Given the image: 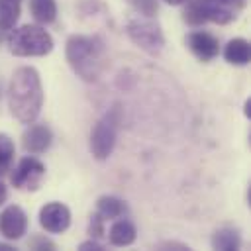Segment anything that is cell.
<instances>
[{"instance_id": "21", "label": "cell", "mask_w": 251, "mask_h": 251, "mask_svg": "<svg viewBox=\"0 0 251 251\" xmlns=\"http://www.w3.org/2000/svg\"><path fill=\"white\" fill-rule=\"evenodd\" d=\"M27 247H29V249H35V251H41V249L53 251V249H55V243H53L49 237H45V235H33V237L29 239Z\"/></svg>"}, {"instance_id": "1", "label": "cell", "mask_w": 251, "mask_h": 251, "mask_svg": "<svg viewBox=\"0 0 251 251\" xmlns=\"http://www.w3.org/2000/svg\"><path fill=\"white\" fill-rule=\"evenodd\" d=\"M8 106L12 116L22 124H33L43 108V86L39 73L33 67L14 71L8 84Z\"/></svg>"}, {"instance_id": "4", "label": "cell", "mask_w": 251, "mask_h": 251, "mask_svg": "<svg viewBox=\"0 0 251 251\" xmlns=\"http://www.w3.org/2000/svg\"><path fill=\"white\" fill-rule=\"evenodd\" d=\"M122 122V110L120 104H114L92 127L90 131V153L96 161H106L114 147L118 137V127Z\"/></svg>"}, {"instance_id": "16", "label": "cell", "mask_w": 251, "mask_h": 251, "mask_svg": "<svg viewBox=\"0 0 251 251\" xmlns=\"http://www.w3.org/2000/svg\"><path fill=\"white\" fill-rule=\"evenodd\" d=\"M22 12V0H0V29L8 33L16 27Z\"/></svg>"}, {"instance_id": "23", "label": "cell", "mask_w": 251, "mask_h": 251, "mask_svg": "<svg viewBox=\"0 0 251 251\" xmlns=\"http://www.w3.org/2000/svg\"><path fill=\"white\" fill-rule=\"evenodd\" d=\"M78 249H80V251H90V249H92V251H102L104 245H102L98 239L92 237V239H88V241H82V243L78 245Z\"/></svg>"}, {"instance_id": "13", "label": "cell", "mask_w": 251, "mask_h": 251, "mask_svg": "<svg viewBox=\"0 0 251 251\" xmlns=\"http://www.w3.org/2000/svg\"><path fill=\"white\" fill-rule=\"evenodd\" d=\"M224 59L231 65L243 67L251 61V45L247 39L243 37H233L227 41V45L224 47Z\"/></svg>"}, {"instance_id": "20", "label": "cell", "mask_w": 251, "mask_h": 251, "mask_svg": "<svg viewBox=\"0 0 251 251\" xmlns=\"http://www.w3.org/2000/svg\"><path fill=\"white\" fill-rule=\"evenodd\" d=\"M133 12H137L143 18H155L159 12V2L157 0H126Z\"/></svg>"}, {"instance_id": "24", "label": "cell", "mask_w": 251, "mask_h": 251, "mask_svg": "<svg viewBox=\"0 0 251 251\" xmlns=\"http://www.w3.org/2000/svg\"><path fill=\"white\" fill-rule=\"evenodd\" d=\"M159 249H163V247H176V249H188V245H184V243H176V241H165V243H159L157 245Z\"/></svg>"}, {"instance_id": "27", "label": "cell", "mask_w": 251, "mask_h": 251, "mask_svg": "<svg viewBox=\"0 0 251 251\" xmlns=\"http://www.w3.org/2000/svg\"><path fill=\"white\" fill-rule=\"evenodd\" d=\"M163 2H167V4H171V6H180V4H184L186 0H163Z\"/></svg>"}, {"instance_id": "3", "label": "cell", "mask_w": 251, "mask_h": 251, "mask_svg": "<svg viewBox=\"0 0 251 251\" xmlns=\"http://www.w3.org/2000/svg\"><path fill=\"white\" fill-rule=\"evenodd\" d=\"M10 53L16 57H43L53 51V37L41 25H20L12 27L6 37Z\"/></svg>"}, {"instance_id": "12", "label": "cell", "mask_w": 251, "mask_h": 251, "mask_svg": "<svg viewBox=\"0 0 251 251\" xmlns=\"http://www.w3.org/2000/svg\"><path fill=\"white\" fill-rule=\"evenodd\" d=\"M135 237H137V229H135L133 222L124 218V216L116 218V222L110 226L108 239L116 247H127V245H131L135 241Z\"/></svg>"}, {"instance_id": "10", "label": "cell", "mask_w": 251, "mask_h": 251, "mask_svg": "<svg viewBox=\"0 0 251 251\" xmlns=\"http://www.w3.org/2000/svg\"><path fill=\"white\" fill-rule=\"evenodd\" d=\"M186 47L202 63H210L220 53L218 39L208 31H192V33H188L186 35Z\"/></svg>"}, {"instance_id": "8", "label": "cell", "mask_w": 251, "mask_h": 251, "mask_svg": "<svg viewBox=\"0 0 251 251\" xmlns=\"http://www.w3.org/2000/svg\"><path fill=\"white\" fill-rule=\"evenodd\" d=\"M39 226L49 233H63L71 226V210L61 202H47L39 210Z\"/></svg>"}, {"instance_id": "5", "label": "cell", "mask_w": 251, "mask_h": 251, "mask_svg": "<svg viewBox=\"0 0 251 251\" xmlns=\"http://www.w3.org/2000/svg\"><path fill=\"white\" fill-rule=\"evenodd\" d=\"M127 37L145 53L149 55H159L165 45V35L161 31V25L153 18H133L126 25Z\"/></svg>"}, {"instance_id": "14", "label": "cell", "mask_w": 251, "mask_h": 251, "mask_svg": "<svg viewBox=\"0 0 251 251\" xmlns=\"http://www.w3.org/2000/svg\"><path fill=\"white\" fill-rule=\"evenodd\" d=\"M127 212V206L124 200H120L118 196H100L96 202V214H100L104 220H116L122 218Z\"/></svg>"}, {"instance_id": "25", "label": "cell", "mask_w": 251, "mask_h": 251, "mask_svg": "<svg viewBox=\"0 0 251 251\" xmlns=\"http://www.w3.org/2000/svg\"><path fill=\"white\" fill-rule=\"evenodd\" d=\"M6 196H8V190H6V186H4V182L0 180V206L6 202Z\"/></svg>"}, {"instance_id": "11", "label": "cell", "mask_w": 251, "mask_h": 251, "mask_svg": "<svg viewBox=\"0 0 251 251\" xmlns=\"http://www.w3.org/2000/svg\"><path fill=\"white\" fill-rule=\"evenodd\" d=\"M53 143V131L45 124H29V127L22 135L24 151L29 155H41L45 153Z\"/></svg>"}, {"instance_id": "22", "label": "cell", "mask_w": 251, "mask_h": 251, "mask_svg": "<svg viewBox=\"0 0 251 251\" xmlns=\"http://www.w3.org/2000/svg\"><path fill=\"white\" fill-rule=\"evenodd\" d=\"M104 222H106V220H104L100 214H94V216H92L90 226H88V233H90V237L98 239V237L104 235Z\"/></svg>"}, {"instance_id": "15", "label": "cell", "mask_w": 251, "mask_h": 251, "mask_svg": "<svg viewBox=\"0 0 251 251\" xmlns=\"http://www.w3.org/2000/svg\"><path fill=\"white\" fill-rule=\"evenodd\" d=\"M29 12L37 24L49 25L57 20V2L55 0H29Z\"/></svg>"}, {"instance_id": "7", "label": "cell", "mask_w": 251, "mask_h": 251, "mask_svg": "<svg viewBox=\"0 0 251 251\" xmlns=\"http://www.w3.org/2000/svg\"><path fill=\"white\" fill-rule=\"evenodd\" d=\"M198 2L206 14V20L220 25L237 20V16L247 4V0H198Z\"/></svg>"}, {"instance_id": "2", "label": "cell", "mask_w": 251, "mask_h": 251, "mask_svg": "<svg viewBox=\"0 0 251 251\" xmlns=\"http://www.w3.org/2000/svg\"><path fill=\"white\" fill-rule=\"evenodd\" d=\"M65 55L76 76L86 82H94L104 65V41L98 35L75 33L67 39Z\"/></svg>"}, {"instance_id": "17", "label": "cell", "mask_w": 251, "mask_h": 251, "mask_svg": "<svg viewBox=\"0 0 251 251\" xmlns=\"http://www.w3.org/2000/svg\"><path fill=\"white\" fill-rule=\"evenodd\" d=\"M241 245V237L233 227H222L212 235V247L220 251H235Z\"/></svg>"}, {"instance_id": "9", "label": "cell", "mask_w": 251, "mask_h": 251, "mask_svg": "<svg viewBox=\"0 0 251 251\" xmlns=\"http://www.w3.org/2000/svg\"><path fill=\"white\" fill-rule=\"evenodd\" d=\"M25 231H27V216H25V212L16 204L6 206L2 210V214H0V233L8 241H18V239L24 237Z\"/></svg>"}, {"instance_id": "26", "label": "cell", "mask_w": 251, "mask_h": 251, "mask_svg": "<svg viewBox=\"0 0 251 251\" xmlns=\"http://www.w3.org/2000/svg\"><path fill=\"white\" fill-rule=\"evenodd\" d=\"M12 249H16L14 245H8V243H2L0 241V251H12Z\"/></svg>"}, {"instance_id": "18", "label": "cell", "mask_w": 251, "mask_h": 251, "mask_svg": "<svg viewBox=\"0 0 251 251\" xmlns=\"http://www.w3.org/2000/svg\"><path fill=\"white\" fill-rule=\"evenodd\" d=\"M184 4H186V6H184V12H182V20H184L188 25L200 27V25L208 24L206 14H204V10H202V6H200L198 0H186Z\"/></svg>"}, {"instance_id": "19", "label": "cell", "mask_w": 251, "mask_h": 251, "mask_svg": "<svg viewBox=\"0 0 251 251\" xmlns=\"http://www.w3.org/2000/svg\"><path fill=\"white\" fill-rule=\"evenodd\" d=\"M14 153H16V147H14L12 137L6 133H0V176L10 171L12 161H14Z\"/></svg>"}, {"instance_id": "6", "label": "cell", "mask_w": 251, "mask_h": 251, "mask_svg": "<svg viewBox=\"0 0 251 251\" xmlns=\"http://www.w3.org/2000/svg\"><path fill=\"white\" fill-rule=\"evenodd\" d=\"M45 176V165L37 157H24L12 173V184L18 190H37Z\"/></svg>"}]
</instances>
